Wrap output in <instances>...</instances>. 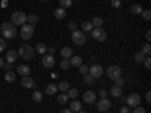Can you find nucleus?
I'll return each instance as SVG.
<instances>
[{"label": "nucleus", "mask_w": 151, "mask_h": 113, "mask_svg": "<svg viewBox=\"0 0 151 113\" xmlns=\"http://www.w3.org/2000/svg\"><path fill=\"white\" fill-rule=\"evenodd\" d=\"M0 30H2V33H3V39H14V38L18 35L15 26L9 21L0 24Z\"/></svg>", "instance_id": "f257e3e1"}, {"label": "nucleus", "mask_w": 151, "mask_h": 113, "mask_svg": "<svg viewBox=\"0 0 151 113\" xmlns=\"http://www.w3.org/2000/svg\"><path fill=\"white\" fill-rule=\"evenodd\" d=\"M17 53H18V56H20L21 59H24V60H30V59H33V56H35L33 48H32L30 45H27V44L20 45V50H18Z\"/></svg>", "instance_id": "f03ea898"}, {"label": "nucleus", "mask_w": 151, "mask_h": 113, "mask_svg": "<svg viewBox=\"0 0 151 113\" xmlns=\"http://www.w3.org/2000/svg\"><path fill=\"white\" fill-rule=\"evenodd\" d=\"M26 21H27V15L23 11H15L11 15V23L14 26H23V24H26Z\"/></svg>", "instance_id": "7ed1b4c3"}, {"label": "nucleus", "mask_w": 151, "mask_h": 113, "mask_svg": "<svg viewBox=\"0 0 151 113\" xmlns=\"http://www.w3.org/2000/svg\"><path fill=\"white\" fill-rule=\"evenodd\" d=\"M33 33H35V26H32V24H23L21 26V33H20L21 39H24V41L30 39Z\"/></svg>", "instance_id": "20e7f679"}, {"label": "nucleus", "mask_w": 151, "mask_h": 113, "mask_svg": "<svg viewBox=\"0 0 151 113\" xmlns=\"http://www.w3.org/2000/svg\"><path fill=\"white\" fill-rule=\"evenodd\" d=\"M91 36L94 38L95 41H104L106 38H107V33H106V30L103 29V27H94L92 30H91Z\"/></svg>", "instance_id": "39448f33"}, {"label": "nucleus", "mask_w": 151, "mask_h": 113, "mask_svg": "<svg viewBox=\"0 0 151 113\" xmlns=\"http://www.w3.org/2000/svg\"><path fill=\"white\" fill-rule=\"evenodd\" d=\"M71 39L76 45H83L86 42V36L82 30H73V35H71Z\"/></svg>", "instance_id": "423d86ee"}, {"label": "nucleus", "mask_w": 151, "mask_h": 113, "mask_svg": "<svg viewBox=\"0 0 151 113\" xmlns=\"http://www.w3.org/2000/svg\"><path fill=\"white\" fill-rule=\"evenodd\" d=\"M122 75V69L118 67V65H112L107 68V77L110 80H116L118 77H121Z\"/></svg>", "instance_id": "0eeeda50"}, {"label": "nucleus", "mask_w": 151, "mask_h": 113, "mask_svg": "<svg viewBox=\"0 0 151 113\" xmlns=\"http://www.w3.org/2000/svg\"><path fill=\"white\" fill-rule=\"evenodd\" d=\"M127 104L130 107H136V106H141V95L137 94H130L127 98Z\"/></svg>", "instance_id": "6e6552de"}, {"label": "nucleus", "mask_w": 151, "mask_h": 113, "mask_svg": "<svg viewBox=\"0 0 151 113\" xmlns=\"http://www.w3.org/2000/svg\"><path fill=\"white\" fill-rule=\"evenodd\" d=\"M110 106H112V103L109 101L107 98H101L98 101V104H97V109H98V112H107L110 109Z\"/></svg>", "instance_id": "1a4fd4ad"}, {"label": "nucleus", "mask_w": 151, "mask_h": 113, "mask_svg": "<svg viewBox=\"0 0 151 113\" xmlns=\"http://www.w3.org/2000/svg\"><path fill=\"white\" fill-rule=\"evenodd\" d=\"M89 74L92 75L94 79L101 77V75H103V67H101V65H92V67L89 68Z\"/></svg>", "instance_id": "9d476101"}, {"label": "nucleus", "mask_w": 151, "mask_h": 113, "mask_svg": "<svg viewBox=\"0 0 151 113\" xmlns=\"http://www.w3.org/2000/svg\"><path fill=\"white\" fill-rule=\"evenodd\" d=\"M95 98H97V94H94L92 91H88L83 94V101L86 104H94L95 103Z\"/></svg>", "instance_id": "9b49d317"}, {"label": "nucleus", "mask_w": 151, "mask_h": 113, "mask_svg": "<svg viewBox=\"0 0 151 113\" xmlns=\"http://www.w3.org/2000/svg\"><path fill=\"white\" fill-rule=\"evenodd\" d=\"M21 86L26 87V89H32V87H35V82L33 79H30L29 75H26V77H21Z\"/></svg>", "instance_id": "f8f14e48"}, {"label": "nucleus", "mask_w": 151, "mask_h": 113, "mask_svg": "<svg viewBox=\"0 0 151 113\" xmlns=\"http://www.w3.org/2000/svg\"><path fill=\"white\" fill-rule=\"evenodd\" d=\"M42 65L45 68H52L55 65V56L53 54H44L42 57Z\"/></svg>", "instance_id": "ddd939ff"}, {"label": "nucleus", "mask_w": 151, "mask_h": 113, "mask_svg": "<svg viewBox=\"0 0 151 113\" xmlns=\"http://www.w3.org/2000/svg\"><path fill=\"white\" fill-rule=\"evenodd\" d=\"M17 74H20L21 77H26V75L30 74V68H29L27 65H20V67L17 68Z\"/></svg>", "instance_id": "4468645a"}, {"label": "nucleus", "mask_w": 151, "mask_h": 113, "mask_svg": "<svg viewBox=\"0 0 151 113\" xmlns=\"http://www.w3.org/2000/svg\"><path fill=\"white\" fill-rule=\"evenodd\" d=\"M56 92H58V84L48 83V84L45 86V94H47V95H55Z\"/></svg>", "instance_id": "2eb2a0df"}, {"label": "nucleus", "mask_w": 151, "mask_h": 113, "mask_svg": "<svg viewBox=\"0 0 151 113\" xmlns=\"http://www.w3.org/2000/svg\"><path fill=\"white\" fill-rule=\"evenodd\" d=\"M17 56H18V53L15 51V50H9V51L6 53V62H11V64H14V62L17 60Z\"/></svg>", "instance_id": "dca6fc26"}, {"label": "nucleus", "mask_w": 151, "mask_h": 113, "mask_svg": "<svg viewBox=\"0 0 151 113\" xmlns=\"http://www.w3.org/2000/svg\"><path fill=\"white\" fill-rule=\"evenodd\" d=\"M55 17L58 18V20H62V18H65L67 17V9H64V8H58V9H55Z\"/></svg>", "instance_id": "f3484780"}, {"label": "nucleus", "mask_w": 151, "mask_h": 113, "mask_svg": "<svg viewBox=\"0 0 151 113\" xmlns=\"http://www.w3.org/2000/svg\"><path fill=\"white\" fill-rule=\"evenodd\" d=\"M60 56L64 57V59H70L71 56H73V48H70V47H64L60 50Z\"/></svg>", "instance_id": "a211bd4d"}, {"label": "nucleus", "mask_w": 151, "mask_h": 113, "mask_svg": "<svg viewBox=\"0 0 151 113\" xmlns=\"http://www.w3.org/2000/svg\"><path fill=\"white\" fill-rule=\"evenodd\" d=\"M70 65H73V67H80V65H82V57H80V56H71V57H70Z\"/></svg>", "instance_id": "6ab92c4d"}, {"label": "nucleus", "mask_w": 151, "mask_h": 113, "mask_svg": "<svg viewBox=\"0 0 151 113\" xmlns=\"http://www.w3.org/2000/svg\"><path fill=\"white\" fill-rule=\"evenodd\" d=\"M70 110H71V112H79V110H82V103L77 101V99H74V101L70 104Z\"/></svg>", "instance_id": "aec40b11"}, {"label": "nucleus", "mask_w": 151, "mask_h": 113, "mask_svg": "<svg viewBox=\"0 0 151 113\" xmlns=\"http://www.w3.org/2000/svg\"><path fill=\"white\" fill-rule=\"evenodd\" d=\"M103 18L101 17H94V20L91 21V24H92V27H101L103 26Z\"/></svg>", "instance_id": "412c9836"}, {"label": "nucleus", "mask_w": 151, "mask_h": 113, "mask_svg": "<svg viewBox=\"0 0 151 113\" xmlns=\"http://www.w3.org/2000/svg\"><path fill=\"white\" fill-rule=\"evenodd\" d=\"M5 80H6L8 83L15 82V72H12V71H6V74H5Z\"/></svg>", "instance_id": "4be33fe9"}, {"label": "nucleus", "mask_w": 151, "mask_h": 113, "mask_svg": "<svg viewBox=\"0 0 151 113\" xmlns=\"http://www.w3.org/2000/svg\"><path fill=\"white\" fill-rule=\"evenodd\" d=\"M58 89L62 91V92H68V89H70V83H68V82H60V83L58 84Z\"/></svg>", "instance_id": "5701e85b"}, {"label": "nucleus", "mask_w": 151, "mask_h": 113, "mask_svg": "<svg viewBox=\"0 0 151 113\" xmlns=\"http://www.w3.org/2000/svg\"><path fill=\"white\" fill-rule=\"evenodd\" d=\"M130 11H132V14H136V15H137V14H142L144 8H142L141 5H137V3H136V5H133V6L130 8Z\"/></svg>", "instance_id": "b1692460"}, {"label": "nucleus", "mask_w": 151, "mask_h": 113, "mask_svg": "<svg viewBox=\"0 0 151 113\" xmlns=\"http://www.w3.org/2000/svg\"><path fill=\"white\" fill-rule=\"evenodd\" d=\"M32 98H33L35 103H41V99H42V92H41V91H35V92L32 94Z\"/></svg>", "instance_id": "393cba45"}, {"label": "nucleus", "mask_w": 151, "mask_h": 113, "mask_svg": "<svg viewBox=\"0 0 151 113\" xmlns=\"http://www.w3.org/2000/svg\"><path fill=\"white\" fill-rule=\"evenodd\" d=\"M58 103L62 104V106L67 104V103H68V95H67V94H60V95H58Z\"/></svg>", "instance_id": "a878e982"}, {"label": "nucleus", "mask_w": 151, "mask_h": 113, "mask_svg": "<svg viewBox=\"0 0 151 113\" xmlns=\"http://www.w3.org/2000/svg\"><path fill=\"white\" fill-rule=\"evenodd\" d=\"M121 94H122V91H121V87H118V86H113L112 89H110V95H113V97H121Z\"/></svg>", "instance_id": "bb28decb"}, {"label": "nucleus", "mask_w": 151, "mask_h": 113, "mask_svg": "<svg viewBox=\"0 0 151 113\" xmlns=\"http://www.w3.org/2000/svg\"><path fill=\"white\" fill-rule=\"evenodd\" d=\"M94 27H92V24H91V21H85V23H82V30L83 32H91Z\"/></svg>", "instance_id": "cd10ccee"}, {"label": "nucleus", "mask_w": 151, "mask_h": 113, "mask_svg": "<svg viewBox=\"0 0 151 113\" xmlns=\"http://www.w3.org/2000/svg\"><path fill=\"white\" fill-rule=\"evenodd\" d=\"M141 53H142L145 57H148V56L151 54V45H150V44H145V45L142 47V51H141Z\"/></svg>", "instance_id": "c85d7f7f"}, {"label": "nucleus", "mask_w": 151, "mask_h": 113, "mask_svg": "<svg viewBox=\"0 0 151 113\" xmlns=\"http://www.w3.org/2000/svg\"><path fill=\"white\" fill-rule=\"evenodd\" d=\"M59 3H60V8L68 9V8H71V5H73V0H59Z\"/></svg>", "instance_id": "c756f323"}, {"label": "nucleus", "mask_w": 151, "mask_h": 113, "mask_svg": "<svg viewBox=\"0 0 151 113\" xmlns=\"http://www.w3.org/2000/svg\"><path fill=\"white\" fill-rule=\"evenodd\" d=\"M36 51H38V53H41V54H45V51H47V45L42 44V42H40V44L36 45Z\"/></svg>", "instance_id": "7c9ffc66"}, {"label": "nucleus", "mask_w": 151, "mask_h": 113, "mask_svg": "<svg viewBox=\"0 0 151 113\" xmlns=\"http://www.w3.org/2000/svg\"><path fill=\"white\" fill-rule=\"evenodd\" d=\"M79 72L82 74V75H86V74H89V67H86V65H80L79 67Z\"/></svg>", "instance_id": "2f4dec72"}, {"label": "nucleus", "mask_w": 151, "mask_h": 113, "mask_svg": "<svg viewBox=\"0 0 151 113\" xmlns=\"http://www.w3.org/2000/svg\"><path fill=\"white\" fill-rule=\"evenodd\" d=\"M68 98H77V95H79V91L77 89H74V87H73V89H68Z\"/></svg>", "instance_id": "473e14b6"}, {"label": "nucleus", "mask_w": 151, "mask_h": 113, "mask_svg": "<svg viewBox=\"0 0 151 113\" xmlns=\"http://www.w3.org/2000/svg\"><path fill=\"white\" fill-rule=\"evenodd\" d=\"M27 21H29V24H32V26H35V24L38 23V15H29L27 17Z\"/></svg>", "instance_id": "72a5a7b5"}, {"label": "nucleus", "mask_w": 151, "mask_h": 113, "mask_svg": "<svg viewBox=\"0 0 151 113\" xmlns=\"http://www.w3.org/2000/svg\"><path fill=\"white\" fill-rule=\"evenodd\" d=\"M60 68H62V69H68V68H70V59H62Z\"/></svg>", "instance_id": "f704fd0d"}, {"label": "nucleus", "mask_w": 151, "mask_h": 113, "mask_svg": "<svg viewBox=\"0 0 151 113\" xmlns=\"http://www.w3.org/2000/svg\"><path fill=\"white\" fill-rule=\"evenodd\" d=\"M142 17H144L145 21H150V20H151V12H150L148 9H144V11H142Z\"/></svg>", "instance_id": "c9c22d12"}, {"label": "nucleus", "mask_w": 151, "mask_h": 113, "mask_svg": "<svg viewBox=\"0 0 151 113\" xmlns=\"http://www.w3.org/2000/svg\"><path fill=\"white\" fill-rule=\"evenodd\" d=\"M133 57H134V60H136V62H142V60L145 59V56H144V54H142L141 51L134 53V56H133Z\"/></svg>", "instance_id": "e433bc0d"}, {"label": "nucleus", "mask_w": 151, "mask_h": 113, "mask_svg": "<svg viewBox=\"0 0 151 113\" xmlns=\"http://www.w3.org/2000/svg\"><path fill=\"white\" fill-rule=\"evenodd\" d=\"M85 83H86V84H92V83H94V77H92L91 74H86V75H85Z\"/></svg>", "instance_id": "4c0bfd02"}, {"label": "nucleus", "mask_w": 151, "mask_h": 113, "mask_svg": "<svg viewBox=\"0 0 151 113\" xmlns=\"http://www.w3.org/2000/svg\"><path fill=\"white\" fill-rule=\"evenodd\" d=\"M6 50V39H3V38H0V53L5 51Z\"/></svg>", "instance_id": "58836bf2"}, {"label": "nucleus", "mask_w": 151, "mask_h": 113, "mask_svg": "<svg viewBox=\"0 0 151 113\" xmlns=\"http://www.w3.org/2000/svg\"><path fill=\"white\" fill-rule=\"evenodd\" d=\"M110 5H112V8L118 9V8H121V0H112V2H110Z\"/></svg>", "instance_id": "ea45409f"}, {"label": "nucleus", "mask_w": 151, "mask_h": 113, "mask_svg": "<svg viewBox=\"0 0 151 113\" xmlns=\"http://www.w3.org/2000/svg\"><path fill=\"white\" fill-rule=\"evenodd\" d=\"M132 113H147V112H145V109H144V107L136 106V107L133 109V112H132Z\"/></svg>", "instance_id": "a19ab883"}, {"label": "nucleus", "mask_w": 151, "mask_h": 113, "mask_svg": "<svg viewBox=\"0 0 151 113\" xmlns=\"http://www.w3.org/2000/svg\"><path fill=\"white\" fill-rule=\"evenodd\" d=\"M115 82V86H118V87H122V84H124V79L122 77H118L116 80H113Z\"/></svg>", "instance_id": "79ce46f5"}, {"label": "nucleus", "mask_w": 151, "mask_h": 113, "mask_svg": "<svg viewBox=\"0 0 151 113\" xmlns=\"http://www.w3.org/2000/svg\"><path fill=\"white\" fill-rule=\"evenodd\" d=\"M142 62H144V65H145V68H147V69H150V68H151V60H150V56H148V57H145Z\"/></svg>", "instance_id": "37998d69"}, {"label": "nucleus", "mask_w": 151, "mask_h": 113, "mask_svg": "<svg viewBox=\"0 0 151 113\" xmlns=\"http://www.w3.org/2000/svg\"><path fill=\"white\" fill-rule=\"evenodd\" d=\"M12 67H14V64H11V62H5V64H3V68H5V69H8V71H11V69H12Z\"/></svg>", "instance_id": "c03bdc74"}, {"label": "nucleus", "mask_w": 151, "mask_h": 113, "mask_svg": "<svg viewBox=\"0 0 151 113\" xmlns=\"http://www.w3.org/2000/svg\"><path fill=\"white\" fill-rule=\"evenodd\" d=\"M119 113H132V112H130V107L129 106H122L121 110H119Z\"/></svg>", "instance_id": "a18cd8bd"}, {"label": "nucleus", "mask_w": 151, "mask_h": 113, "mask_svg": "<svg viewBox=\"0 0 151 113\" xmlns=\"http://www.w3.org/2000/svg\"><path fill=\"white\" fill-rule=\"evenodd\" d=\"M145 99H147V103H151V92L148 91L147 95H145Z\"/></svg>", "instance_id": "49530a36"}, {"label": "nucleus", "mask_w": 151, "mask_h": 113, "mask_svg": "<svg viewBox=\"0 0 151 113\" xmlns=\"http://www.w3.org/2000/svg\"><path fill=\"white\" fill-rule=\"evenodd\" d=\"M76 27H77V24H76L74 21H71V23H70V29H71V30H76Z\"/></svg>", "instance_id": "de8ad7c7"}, {"label": "nucleus", "mask_w": 151, "mask_h": 113, "mask_svg": "<svg viewBox=\"0 0 151 113\" xmlns=\"http://www.w3.org/2000/svg\"><path fill=\"white\" fill-rule=\"evenodd\" d=\"M145 38H147L148 41L151 39V30H147V32H145Z\"/></svg>", "instance_id": "09e8293b"}, {"label": "nucleus", "mask_w": 151, "mask_h": 113, "mask_svg": "<svg viewBox=\"0 0 151 113\" xmlns=\"http://www.w3.org/2000/svg\"><path fill=\"white\" fill-rule=\"evenodd\" d=\"M98 95L101 97V98H106V95H107V94H106V91H100V92H98Z\"/></svg>", "instance_id": "8fccbe9b"}, {"label": "nucleus", "mask_w": 151, "mask_h": 113, "mask_svg": "<svg viewBox=\"0 0 151 113\" xmlns=\"http://www.w3.org/2000/svg\"><path fill=\"white\" fill-rule=\"evenodd\" d=\"M47 50H48V54H53V53L56 51V50H55L53 47H50V48H47Z\"/></svg>", "instance_id": "3c124183"}, {"label": "nucleus", "mask_w": 151, "mask_h": 113, "mask_svg": "<svg viewBox=\"0 0 151 113\" xmlns=\"http://www.w3.org/2000/svg\"><path fill=\"white\" fill-rule=\"evenodd\" d=\"M60 113H73V112H71L70 109H62V110H60Z\"/></svg>", "instance_id": "603ef678"}, {"label": "nucleus", "mask_w": 151, "mask_h": 113, "mask_svg": "<svg viewBox=\"0 0 151 113\" xmlns=\"http://www.w3.org/2000/svg\"><path fill=\"white\" fill-rule=\"evenodd\" d=\"M3 64H5V60H3V57H0V68L3 67Z\"/></svg>", "instance_id": "864d4df0"}, {"label": "nucleus", "mask_w": 151, "mask_h": 113, "mask_svg": "<svg viewBox=\"0 0 151 113\" xmlns=\"http://www.w3.org/2000/svg\"><path fill=\"white\" fill-rule=\"evenodd\" d=\"M77 113H86V112H85V110H79Z\"/></svg>", "instance_id": "5fc2aeb1"}, {"label": "nucleus", "mask_w": 151, "mask_h": 113, "mask_svg": "<svg viewBox=\"0 0 151 113\" xmlns=\"http://www.w3.org/2000/svg\"><path fill=\"white\" fill-rule=\"evenodd\" d=\"M40 2H47V0H40Z\"/></svg>", "instance_id": "6e6d98bb"}]
</instances>
